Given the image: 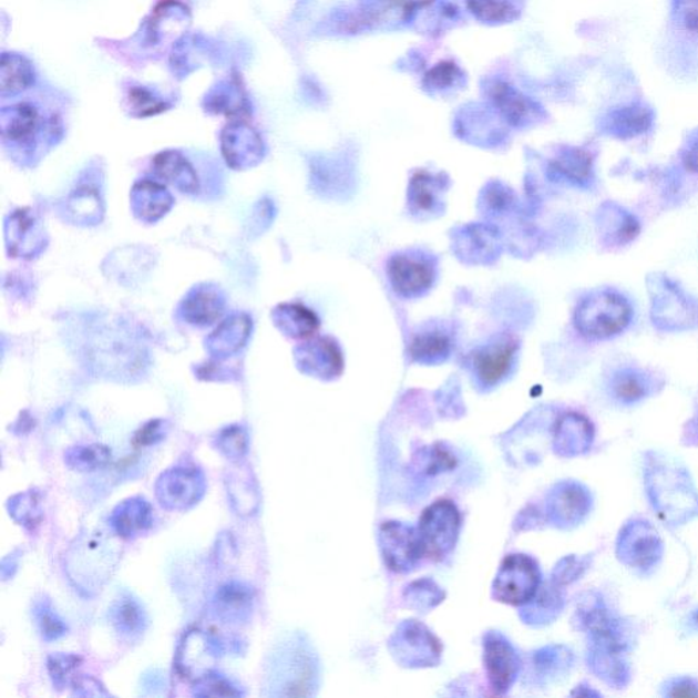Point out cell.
I'll return each instance as SVG.
<instances>
[{
    "mask_svg": "<svg viewBox=\"0 0 698 698\" xmlns=\"http://www.w3.org/2000/svg\"><path fill=\"white\" fill-rule=\"evenodd\" d=\"M582 624L589 636V667L597 677L615 689L630 681L625 654L629 648L628 630L601 597H591L582 612Z\"/></svg>",
    "mask_w": 698,
    "mask_h": 698,
    "instance_id": "cell-1",
    "label": "cell"
},
{
    "mask_svg": "<svg viewBox=\"0 0 698 698\" xmlns=\"http://www.w3.org/2000/svg\"><path fill=\"white\" fill-rule=\"evenodd\" d=\"M644 484L661 522L681 526L698 517V491L685 466L658 452L644 461Z\"/></svg>",
    "mask_w": 698,
    "mask_h": 698,
    "instance_id": "cell-2",
    "label": "cell"
},
{
    "mask_svg": "<svg viewBox=\"0 0 698 698\" xmlns=\"http://www.w3.org/2000/svg\"><path fill=\"white\" fill-rule=\"evenodd\" d=\"M318 665L309 644L299 635L283 638L265 660L263 695L305 697L315 695Z\"/></svg>",
    "mask_w": 698,
    "mask_h": 698,
    "instance_id": "cell-3",
    "label": "cell"
},
{
    "mask_svg": "<svg viewBox=\"0 0 698 698\" xmlns=\"http://www.w3.org/2000/svg\"><path fill=\"white\" fill-rule=\"evenodd\" d=\"M120 558V547L111 536L103 532L82 535L68 554L70 582L80 593L96 594L111 579Z\"/></svg>",
    "mask_w": 698,
    "mask_h": 698,
    "instance_id": "cell-4",
    "label": "cell"
},
{
    "mask_svg": "<svg viewBox=\"0 0 698 698\" xmlns=\"http://www.w3.org/2000/svg\"><path fill=\"white\" fill-rule=\"evenodd\" d=\"M633 309L629 300L614 291H596L585 297L575 311L579 333L591 340H607L629 327Z\"/></svg>",
    "mask_w": 698,
    "mask_h": 698,
    "instance_id": "cell-5",
    "label": "cell"
},
{
    "mask_svg": "<svg viewBox=\"0 0 698 698\" xmlns=\"http://www.w3.org/2000/svg\"><path fill=\"white\" fill-rule=\"evenodd\" d=\"M650 319L664 332H682L698 327V304L688 294L661 274L648 276Z\"/></svg>",
    "mask_w": 698,
    "mask_h": 698,
    "instance_id": "cell-6",
    "label": "cell"
},
{
    "mask_svg": "<svg viewBox=\"0 0 698 698\" xmlns=\"http://www.w3.org/2000/svg\"><path fill=\"white\" fill-rule=\"evenodd\" d=\"M615 553L625 566L640 575H649L664 558L665 544L647 520L633 519L620 528Z\"/></svg>",
    "mask_w": 698,
    "mask_h": 698,
    "instance_id": "cell-7",
    "label": "cell"
},
{
    "mask_svg": "<svg viewBox=\"0 0 698 698\" xmlns=\"http://www.w3.org/2000/svg\"><path fill=\"white\" fill-rule=\"evenodd\" d=\"M423 557L440 561L452 552L460 531V513L449 501L425 509L417 528Z\"/></svg>",
    "mask_w": 698,
    "mask_h": 698,
    "instance_id": "cell-8",
    "label": "cell"
},
{
    "mask_svg": "<svg viewBox=\"0 0 698 698\" xmlns=\"http://www.w3.org/2000/svg\"><path fill=\"white\" fill-rule=\"evenodd\" d=\"M205 473L197 466L179 465L164 471L155 484L156 499L164 509L185 512L199 504L206 493Z\"/></svg>",
    "mask_w": 698,
    "mask_h": 698,
    "instance_id": "cell-9",
    "label": "cell"
},
{
    "mask_svg": "<svg viewBox=\"0 0 698 698\" xmlns=\"http://www.w3.org/2000/svg\"><path fill=\"white\" fill-rule=\"evenodd\" d=\"M540 584L541 573L534 561L526 555H509L495 577L494 596L507 605L522 606L535 596Z\"/></svg>",
    "mask_w": 698,
    "mask_h": 698,
    "instance_id": "cell-10",
    "label": "cell"
},
{
    "mask_svg": "<svg viewBox=\"0 0 698 698\" xmlns=\"http://www.w3.org/2000/svg\"><path fill=\"white\" fill-rule=\"evenodd\" d=\"M388 276L400 297L413 299L430 291L435 283L437 270L428 257L401 253L389 259Z\"/></svg>",
    "mask_w": 698,
    "mask_h": 698,
    "instance_id": "cell-11",
    "label": "cell"
},
{
    "mask_svg": "<svg viewBox=\"0 0 698 698\" xmlns=\"http://www.w3.org/2000/svg\"><path fill=\"white\" fill-rule=\"evenodd\" d=\"M380 543L384 562L394 572L410 571L423 557L418 531L400 523L381 526Z\"/></svg>",
    "mask_w": 698,
    "mask_h": 698,
    "instance_id": "cell-12",
    "label": "cell"
},
{
    "mask_svg": "<svg viewBox=\"0 0 698 698\" xmlns=\"http://www.w3.org/2000/svg\"><path fill=\"white\" fill-rule=\"evenodd\" d=\"M593 507V495L577 482H564L552 491L548 514L560 528H573L584 522Z\"/></svg>",
    "mask_w": 698,
    "mask_h": 698,
    "instance_id": "cell-13",
    "label": "cell"
},
{
    "mask_svg": "<svg viewBox=\"0 0 698 698\" xmlns=\"http://www.w3.org/2000/svg\"><path fill=\"white\" fill-rule=\"evenodd\" d=\"M44 117L38 105L29 102L16 103L2 110V135L4 144L20 150H32L45 127Z\"/></svg>",
    "mask_w": 698,
    "mask_h": 698,
    "instance_id": "cell-14",
    "label": "cell"
},
{
    "mask_svg": "<svg viewBox=\"0 0 698 698\" xmlns=\"http://www.w3.org/2000/svg\"><path fill=\"white\" fill-rule=\"evenodd\" d=\"M256 591L250 584L230 579L217 588L212 599V612L224 624L240 625L250 620L256 608Z\"/></svg>",
    "mask_w": 698,
    "mask_h": 698,
    "instance_id": "cell-15",
    "label": "cell"
},
{
    "mask_svg": "<svg viewBox=\"0 0 698 698\" xmlns=\"http://www.w3.org/2000/svg\"><path fill=\"white\" fill-rule=\"evenodd\" d=\"M519 342L512 336H504L501 339L479 349L473 355V369L478 381L484 388H493L504 381L511 372L514 357H516Z\"/></svg>",
    "mask_w": 698,
    "mask_h": 698,
    "instance_id": "cell-16",
    "label": "cell"
},
{
    "mask_svg": "<svg viewBox=\"0 0 698 698\" xmlns=\"http://www.w3.org/2000/svg\"><path fill=\"white\" fill-rule=\"evenodd\" d=\"M218 644L205 632H188L177 649L176 666L182 676L197 681L212 670L213 660L218 656Z\"/></svg>",
    "mask_w": 698,
    "mask_h": 698,
    "instance_id": "cell-17",
    "label": "cell"
},
{
    "mask_svg": "<svg viewBox=\"0 0 698 698\" xmlns=\"http://www.w3.org/2000/svg\"><path fill=\"white\" fill-rule=\"evenodd\" d=\"M484 665L491 686L496 695L511 688L519 670L516 653L504 637L489 635L484 641Z\"/></svg>",
    "mask_w": 698,
    "mask_h": 698,
    "instance_id": "cell-18",
    "label": "cell"
},
{
    "mask_svg": "<svg viewBox=\"0 0 698 698\" xmlns=\"http://www.w3.org/2000/svg\"><path fill=\"white\" fill-rule=\"evenodd\" d=\"M109 618L112 628L123 641H138L150 625L145 607L129 591H120L111 603Z\"/></svg>",
    "mask_w": 698,
    "mask_h": 698,
    "instance_id": "cell-19",
    "label": "cell"
},
{
    "mask_svg": "<svg viewBox=\"0 0 698 698\" xmlns=\"http://www.w3.org/2000/svg\"><path fill=\"white\" fill-rule=\"evenodd\" d=\"M597 226L603 244L608 247H624L635 240L640 234V222L635 215L615 203L602 205L597 215Z\"/></svg>",
    "mask_w": 698,
    "mask_h": 698,
    "instance_id": "cell-20",
    "label": "cell"
},
{
    "mask_svg": "<svg viewBox=\"0 0 698 698\" xmlns=\"http://www.w3.org/2000/svg\"><path fill=\"white\" fill-rule=\"evenodd\" d=\"M109 522L112 531L123 540H135L153 525V507L144 496H133L116 505Z\"/></svg>",
    "mask_w": 698,
    "mask_h": 698,
    "instance_id": "cell-21",
    "label": "cell"
},
{
    "mask_svg": "<svg viewBox=\"0 0 698 698\" xmlns=\"http://www.w3.org/2000/svg\"><path fill=\"white\" fill-rule=\"evenodd\" d=\"M658 387L656 378L637 367H623L615 370L608 380V392L623 406L641 402L655 393Z\"/></svg>",
    "mask_w": 698,
    "mask_h": 698,
    "instance_id": "cell-22",
    "label": "cell"
},
{
    "mask_svg": "<svg viewBox=\"0 0 698 698\" xmlns=\"http://www.w3.org/2000/svg\"><path fill=\"white\" fill-rule=\"evenodd\" d=\"M490 91L491 100H493L496 109L513 126H525V124L540 120V109L513 86L495 82L494 85L490 86Z\"/></svg>",
    "mask_w": 698,
    "mask_h": 698,
    "instance_id": "cell-23",
    "label": "cell"
},
{
    "mask_svg": "<svg viewBox=\"0 0 698 698\" xmlns=\"http://www.w3.org/2000/svg\"><path fill=\"white\" fill-rule=\"evenodd\" d=\"M594 441V428L587 418L566 413L560 419L555 434V451L562 455H578L588 451Z\"/></svg>",
    "mask_w": 698,
    "mask_h": 698,
    "instance_id": "cell-24",
    "label": "cell"
},
{
    "mask_svg": "<svg viewBox=\"0 0 698 698\" xmlns=\"http://www.w3.org/2000/svg\"><path fill=\"white\" fill-rule=\"evenodd\" d=\"M550 171L558 179H564L571 185L589 187L595 181L594 158L591 153L578 147H569L562 151L550 165Z\"/></svg>",
    "mask_w": 698,
    "mask_h": 698,
    "instance_id": "cell-25",
    "label": "cell"
},
{
    "mask_svg": "<svg viewBox=\"0 0 698 698\" xmlns=\"http://www.w3.org/2000/svg\"><path fill=\"white\" fill-rule=\"evenodd\" d=\"M226 486L230 506L240 517H250L257 514L259 502V491L253 472L247 469H235L226 478Z\"/></svg>",
    "mask_w": 698,
    "mask_h": 698,
    "instance_id": "cell-26",
    "label": "cell"
},
{
    "mask_svg": "<svg viewBox=\"0 0 698 698\" xmlns=\"http://www.w3.org/2000/svg\"><path fill=\"white\" fill-rule=\"evenodd\" d=\"M301 358L311 374L321 378H335L345 369L341 348L329 337L311 342L309 347H306Z\"/></svg>",
    "mask_w": 698,
    "mask_h": 698,
    "instance_id": "cell-27",
    "label": "cell"
},
{
    "mask_svg": "<svg viewBox=\"0 0 698 698\" xmlns=\"http://www.w3.org/2000/svg\"><path fill=\"white\" fill-rule=\"evenodd\" d=\"M653 126V112L644 106L630 105L614 111L606 121V133L620 140L635 138Z\"/></svg>",
    "mask_w": 698,
    "mask_h": 698,
    "instance_id": "cell-28",
    "label": "cell"
},
{
    "mask_svg": "<svg viewBox=\"0 0 698 698\" xmlns=\"http://www.w3.org/2000/svg\"><path fill=\"white\" fill-rule=\"evenodd\" d=\"M34 84V70L25 57L18 53H3L0 62V91L2 96L27 91Z\"/></svg>",
    "mask_w": 698,
    "mask_h": 698,
    "instance_id": "cell-29",
    "label": "cell"
},
{
    "mask_svg": "<svg viewBox=\"0 0 698 698\" xmlns=\"http://www.w3.org/2000/svg\"><path fill=\"white\" fill-rule=\"evenodd\" d=\"M452 337L441 330H428L413 337L410 355L418 363L437 365L445 362L452 353Z\"/></svg>",
    "mask_w": 698,
    "mask_h": 698,
    "instance_id": "cell-30",
    "label": "cell"
},
{
    "mask_svg": "<svg viewBox=\"0 0 698 698\" xmlns=\"http://www.w3.org/2000/svg\"><path fill=\"white\" fill-rule=\"evenodd\" d=\"M442 191L441 177L425 173V171H419L412 176L410 193H408L412 212L419 213V215L435 213L441 205Z\"/></svg>",
    "mask_w": 698,
    "mask_h": 698,
    "instance_id": "cell-31",
    "label": "cell"
},
{
    "mask_svg": "<svg viewBox=\"0 0 698 698\" xmlns=\"http://www.w3.org/2000/svg\"><path fill=\"white\" fill-rule=\"evenodd\" d=\"M112 451L103 443H89L68 449L64 463L69 469L79 472H93L105 469L111 463Z\"/></svg>",
    "mask_w": 698,
    "mask_h": 698,
    "instance_id": "cell-32",
    "label": "cell"
},
{
    "mask_svg": "<svg viewBox=\"0 0 698 698\" xmlns=\"http://www.w3.org/2000/svg\"><path fill=\"white\" fill-rule=\"evenodd\" d=\"M33 619L41 638L47 643L59 640L68 635L69 626L53 608L52 602L41 596L35 599L32 608Z\"/></svg>",
    "mask_w": 698,
    "mask_h": 698,
    "instance_id": "cell-33",
    "label": "cell"
},
{
    "mask_svg": "<svg viewBox=\"0 0 698 698\" xmlns=\"http://www.w3.org/2000/svg\"><path fill=\"white\" fill-rule=\"evenodd\" d=\"M215 446L218 452L230 461H240L246 458L250 449V438L244 425L233 424L218 431L215 438Z\"/></svg>",
    "mask_w": 698,
    "mask_h": 698,
    "instance_id": "cell-34",
    "label": "cell"
},
{
    "mask_svg": "<svg viewBox=\"0 0 698 698\" xmlns=\"http://www.w3.org/2000/svg\"><path fill=\"white\" fill-rule=\"evenodd\" d=\"M193 695L197 697H244L245 691L224 674L211 670L194 681Z\"/></svg>",
    "mask_w": 698,
    "mask_h": 698,
    "instance_id": "cell-35",
    "label": "cell"
},
{
    "mask_svg": "<svg viewBox=\"0 0 698 698\" xmlns=\"http://www.w3.org/2000/svg\"><path fill=\"white\" fill-rule=\"evenodd\" d=\"M469 8L484 22H511L519 17V8L513 0H469Z\"/></svg>",
    "mask_w": 698,
    "mask_h": 698,
    "instance_id": "cell-36",
    "label": "cell"
},
{
    "mask_svg": "<svg viewBox=\"0 0 698 698\" xmlns=\"http://www.w3.org/2000/svg\"><path fill=\"white\" fill-rule=\"evenodd\" d=\"M284 322L288 332L295 337H309L319 328V321L315 312L304 306L291 305L284 307Z\"/></svg>",
    "mask_w": 698,
    "mask_h": 698,
    "instance_id": "cell-37",
    "label": "cell"
},
{
    "mask_svg": "<svg viewBox=\"0 0 698 698\" xmlns=\"http://www.w3.org/2000/svg\"><path fill=\"white\" fill-rule=\"evenodd\" d=\"M9 509L16 522L21 523L27 528L33 530L34 525H39L41 509L38 493L28 491L25 494L14 496L13 500H10Z\"/></svg>",
    "mask_w": 698,
    "mask_h": 698,
    "instance_id": "cell-38",
    "label": "cell"
},
{
    "mask_svg": "<svg viewBox=\"0 0 698 698\" xmlns=\"http://www.w3.org/2000/svg\"><path fill=\"white\" fill-rule=\"evenodd\" d=\"M81 664L80 656L74 654H52L47 658V668L53 686L58 689L66 688L73 681V674Z\"/></svg>",
    "mask_w": 698,
    "mask_h": 698,
    "instance_id": "cell-39",
    "label": "cell"
},
{
    "mask_svg": "<svg viewBox=\"0 0 698 698\" xmlns=\"http://www.w3.org/2000/svg\"><path fill=\"white\" fill-rule=\"evenodd\" d=\"M464 234V253L470 257L486 258L495 253V234L489 227H472Z\"/></svg>",
    "mask_w": 698,
    "mask_h": 698,
    "instance_id": "cell-40",
    "label": "cell"
},
{
    "mask_svg": "<svg viewBox=\"0 0 698 698\" xmlns=\"http://www.w3.org/2000/svg\"><path fill=\"white\" fill-rule=\"evenodd\" d=\"M661 695L671 698L698 697V682L688 677L673 678L666 682Z\"/></svg>",
    "mask_w": 698,
    "mask_h": 698,
    "instance_id": "cell-41",
    "label": "cell"
},
{
    "mask_svg": "<svg viewBox=\"0 0 698 698\" xmlns=\"http://www.w3.org/2000/svg\"><path fill=\"white\" fill-rule=\"evenodd\" d=\"M130 100L135 106V110L141 112V115H153L156 112L164 110V104L157 102L146 89L134 88L130 92Z\"/></svg>",
    "mask_w": 698,
    "mask_h": 698,
    "instance_id": "cell-42",
    "label": "cell"
},
{
    "mask_svg": "<svg viewBox=\"0 0 698 698\" xmlns=\"http://www.w3.org/2000/svg\"><path fill=\"white\" fill-rule=\"evenodd\" d=\"M164 435V422L162 420H152L134 435V445L138 448L155 445V443L163 440Z\"/></svg>",
    "mask_w": 698,
    "mask_h": 698,
    "instance_id": "cell-43",
    "label": "cell"
},
{
    "mask_svg": "<svg viewBox=\"0 0 698 698\" xmlns=\"http://www.w3.org/2000/svg\"><path fill=\"white\" fill-rule=\"evenodd\" d=\"M677 16L686 29L698 32V0H678Z\"/></svg>",
    "mask_w": 698,
    "mask_h": 698,
    "instance_id": "cell-44",
    "label": "cell"
},
{
    "mask_svg": "<svg viewBox=\"0 0 698 698\" xmlns=\"http://www.w3.org/2000/svg\"><path fill=\"white\" fill-rule=\"evenodd\" d=\"M486 204L491 211L502 212L512 204V194L505 188L494 185L487 193Z\"/></svg>",
    "mask_w": 698,
    "mask_h": 698,
    "instance_id": "cell-45",
    "label": "cell"
},
{
    "mask_svg": "<svg viewBox=\"0 0 698 698\" xmlns=\"http://www.w3.org/2000/svg\"><path fill=\"white\" fill-rule=\"evenodd\" d=\"M684 162L686 168L698 173V135L694 141H690L689 146L686 147Z\"/></svg>",
    "mask_w": 698,
    "mask_h": 698,
    "instance_id": "cell-46",
    "label": "cell"
},
{
    "mask_svg": "<svg viewBox=\"0 0 698 698\" xmlns=\"http://www.w3.org/2000/svg\"><path fill=\"white\" fill-rule=\"evenodd\" d=\"M690 624L696 630H698V608L690 615Z\"/></svg>",
    "mask_w": 698,
    "mask_h": 698,
    "instance_id": "cell-47",
    "label": "cell"
}]
</instances>
